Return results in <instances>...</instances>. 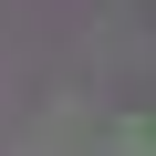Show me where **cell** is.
I'll use <instances>...</instances> for the list:
<instances>
[{
    "mask_svg": "<svg viewBox=\"0 0 156 156\" xmlns=\"http://www.w3.org/2000/svg\"><path fill=\"white\" fill-rule=\"evenodd\" d=\"M125 156H156V115H135V125H125Z\"/></svg>",
    "mask_w": 156,
    "mask_h": 156,
    "instance_id": "6da1fadb",
    "label": "cell"
}]
</instances>
